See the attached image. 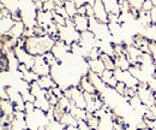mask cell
Instances as JSON below:
<instances>
[{
  "label": "cell",
  "mask_w": 156,
  "mask_h": 130,
  "mask_svg": "<svg viewBox=\"0 0 156 130\" xmlns=\"http://www.w3.org/2000/svg\"><path fill=\"white\" fill-rule=\"evenodd\" d=\"M55 40L51 35L44 36H33L25 39V50L31 56H43L47 52H51L55 45Z\"/></svg>",
  "instance_id": "1"
},
{
  "label": "cell",
  "mask_w": 156,
  "mask_h": 130,
  "mask_svg": "<svg viewBox=\"0 0 156 130\" xmlns=\"http://www.w3.org/2000/svg\"><path fill=\"white\" fill-rule=\"evenodd\" d=\"M138 20L140 22V24L142 25H144V27H151L153 25V20H151V15H150V12H148V11H143V10H140L139 11V17H138Z\"/></svg>",
  "instance_id": "21"
},
{
  "label": "cell",
  "mask_w": 156,
  "mask_h": 130,
  "mask_svg": "<svg viewBox=\"0 0 156 130\" xmlns=\"http://www.w3.org/2000/svg\"><path fill=\"white\" fill-rule=\"evenodd\" d=\"M79 89L83 92V93H89V94H98L96 88L94 87V84L91 83V81L89 80L88 74L82 76L80 81H79V84H78Z\"/></svg>",
  "instance_id": "7"
},
{
  "label": "cell",
  "mask_w": 156,
  "mask_h": 130,
  "mask_svg": "<svg viewBox=\"0 0 156 130\" xmlns=\"http://www.w3.org/2000/svg\"><path fill=\"white\" fill-rule=\"evenodd\" d=\"M150 15H151V20H153V25H156V7H154L151 11H150Z\"/></svg>",
  "instance_id": "30"
},
{
  "label": "cell",
  "mask_w": 156,
  "mask_h": 130,
  "mask_svg": "<svg viewBox=\"0 0 156 130\" xmlns=\"http://www.w3.org/2000/svg\"><path fill=\"white\" fill-rule=\"evenodd\" d=\"M87 123L89 124V127L93 130H98V124H100V118H98L94 113L88 112V114H87Z\"/></svg>",
  "instance_id": "22"
},
{
  "label": "cell",
  "mask_w": 156,
  "mask_h": 130,
  "mask_svg": "<svg viewBox=\"0 0 156 130\" xmlns=\"http://www.w3.org/2000/svg\"><path fill=\"white\" fill-rule=\"evenodd\" d=\"M106 10L108 13H114V15H119L121 13V9H120V2L119 0H102Z\"/></svg>",
  "instance_id": "13"
},
{
  "label": "cell",
  "mask_w": 156,
  "mask_h": 130,
  "mask_svg": "<svg viewBox=\"0 0 156 130\" xmlns=\"http://www.w3.org/2000/svg\"><path fill=\"white\" fill-rule=\"evenodd\" d=\"M78 129L79 130H93L89 124L87 123V121H78Z\"/></svg>",
  "instance_id": "28"
},
{
  "label": "cell",
  "mask_w": 156,
  "mask_h": 130,
  "mask_svg": "<svg viewBox=\"0 0 156 130\" xmlns=\"http://www.w3.org/2000/svg\"><path fill=\"white\" fill-rule=\"evenodd\" d=\"M122 1H125V0H119V2H122Z\"/></svg>",
  "instance_id": "34"
},
{
  "label": "cell",
  "mask_w": 156,
  "mask_h": 130,
  "mask_svg": "<svg viewBox=\"0 0 156 130\" xmlns=\"http://www.w3.org/2000/svg\"><path fill=\"white\" fill-rule=\"evenodd\" d=\"M13 51H15V54H16V57L18 58V60H20V64L25 65V66H27L28 69H30V70L34 68V64H35V57L31 56L30 53H28L25 48L16 47Z\"/></svg>",
  "instance_id": "3"
},
{
  "label": "cell",
  "mask_w": 156,
  "mask_h": 130,
  "mask_svg": "<svg viewBox=\"0 0 156 130\" xmlns=\"http://www.w3.org/2000/svg\"><path fill=\"white\" fill-rule=\"evenodd\" d=\"M1 6L6 7L9 11L13 13H17V12H20V1L18 0H1Z\"/></svg>",
  "instance_id": "16"
},
{
  "label": "cell",
  "mask_w": 156,
  "mask_h": 130,
  "mask_svg": "<svg viewBox=\"0 0 156 130\" xmlns=\"http://www.w3.org/2000/svg\"><path fill=\"white\" fill-rule=\"evenodd\" d=\"M115 127V118L112 112H108L106 116L100 118V124L98 130H114Z\"/></svg>",
  "instance_id": "6"
},
{
  "label": "cell",
  "mask_w": 156,
  "mask_h": 130,
  "mask_svg": "<svg viewBox=\"0 0 156 130\" xmlns=\"http://www.w3.org/2000/svg\"><path fill=\"white\" fill-rule=\"evenodd\" d=\"M53 20L59 27H65L66 25V18L62 17L61 15L57 13V12H54V11H53Z\"/></svg>",
  "instance_id": "23"
},
{
  "label": "cell",
  "mask_w": 156,
  "mask_h": 130,
  "mask_svg": "<svg viewBox=\"0 0 156 130\" xmlns=\"http://www.w3.org/2000/svg\"><path fill=\"white\" fill-rule=\"evenodd\" d=\"M60 123H61L64 127H71V125L78 127V121L69 111H66L64 113V116H62L61 119H60Z\"/></svg>",
  "instance_id": "17"
},
{
  "label": "cell",
  "mask_w": 156,
  "mask_h": 130,
  "mask_svg": "<svg viewBox=\"0 0 156 130\" xmlns=\"http://www.w3.org/2000/svg\"><path fill=\"white\" fill-rule=\"evenodd\" d=\"M25 29H27V27H25V24L23 23V20H20V22H16L15 23V25L11 28V30L7 33V34H5V35H9V36L13 37V39H20V37H23L24 35V32H25Z\"/></svg>",
  "instance_id": "9"
},
{
  "label": "cell",
  "mask_w": 156,
  "mask_h": 130,
  "mask_svg": "<svg viewBox=\"0 0 156 130\" xmlns=\"http://www.w3.org/2000/svg\"><path fill=\"white\" fill-rule=\"evenodd\" d=\"M36 82H37V84L42 89H46V91L52 89V88L58 86V83L53 80L52 76H41V77H39V80Z\"/></svg>",
  "instance_id": "12"
},
{
  "label": "cell",
  "mask_w": 156,
  "mask_h": 130,
  "mask_svg": "<svg viewBox=\"0 0 156 130\" xmlns=\"http://www.w3.org/2000/svg\"><path fill=\"white\" fill-rule=\"evenodd\" d=\"M115 91H117V93L119 95H121V96H125V94H126V91H127V86L125 84V83H122V82H118L117 87L114 88Z\"/></svg>",
  "instance_id": "25"
},
{
  "label": "cell",
  "mask_w": 156,
  "mask_h": 130,
  "mask_svg": "<svg viewBox=\"0 0 156 130\" xmlns=\"http://www.w3.org/2000/svg\"><path fill=\"white\" fill-rule=\"evenodd\" d=\"M127 1H129V4H130L131 9H135L137 11H140L145 0H127Z\"/></svg>",
  "instance_id": "24"
},
{
  "label": "cell",
  "mask_w": 156,
  "mask_h": 130,
  "mask_svg": "<svg viewBox=\"0 0 156 130\" xmlns=\"http://www.w3.org/2000/svg\"><path fill=\"white\" fill-rule=\"evenodd\" d=\"M100 59L102 60V63H103V65H105L106 70H111V71H114V70L117 69V65H115L114 58H112L111 56L102 53V54H101V57H100Z\"/></svg>",
  "instance_id": "18"
},
{
  "label": "cell",
  "mask_w": 156,
  "mask_h": 130,
  "mask_svg": "<svg viewBox=\"0 0 156 130\" xmlns=\"http://www.w3.org/2000/svg\"><path fill=\"white\" fill-rule=\"evenodd\" d=\"M72 22L75 24V28L77 29L79 33H84L87 30H89V25H90V18L88 16H83V15H76Z\"/></svg>",
  "instance_id": "5"
},
{
  "label": "cell",
  "mask_w": 156,
  "mask_h": 130,
  "mask_svg": "<svg viewBox=\"0 0 156 130\" xmlns=\"http://www.w3.org/2000/svg\"><path fill=\"white\" fill-rule=\"evenodd\" d=\"M102 81L105 82V84L109 88H115L118 84V78L114 75V71H111V70H105V72L101 76Z\"/></svg>",
  "instance_id": "11"
},
{
  "label": "cell",
  "mask_w": 156,
  "mask_h": 130,
  "mask_svg": "<svg viewBox=\"0 0 156 130\" xmlns=\"http://www.w3.org/2000/svg\"><path fill=\"white\" fill-rule=\"evenodd\" d=\"M64 7H65V10H66L69 17L71 19L73 18L76 15H78V6L73 0L67 1V2H64Z\"/></svg>",
  "instance_id": "20"
},
{
  "label": "cell",
  "mask_w": 156,
  "mask_h": 130,
  "mask_svg": "<svg viewBox=\"0 0 156 130\" xmlns=\"http://www.w3.org/2000/svg\"><path fill=\"white\" fill-rule=\"evenodd\" d=\"M37 130H47V128H46V127H41V128H39Z\"/></svg>",
  "instance_id": "32"
},
{
  "label": "cell",
  "mask_w": 156,
  "mask_h": 130,
  "mask_svg": "<svg viewBox=\"0 0 156 130\" xmlns=\"http://www.w3.org/2000/svg\"><path fill=\"white\" fill-rule=\"evenodd\" d=\"M140 130H151V129H149V128H145V129H140Z\"/></svg>",
  "instance_id": "33"
},
{
  "label": "cell",
  "mask_w": 156,
  "mask_h": 130,
  "mask_svg": "<svg viewBox=\"0 0 156 130\" xmlns=\"http://www.w3.org/2000/svg\"><path fill=\"white\" fill-rule=\"evenodd\" d=\"M93 7H94V17L98 19V22L107 24L108 23V12H107L102 0H95Z\"/></svg>",
  "instance_id": "4"
},
{
  "label": "cell",
  "mask_w": 156,
  "mask_h": 130,
  "mask_svg": "<svg viewBox=\"0 0 156 130\" xmlns=\"http://www.w3.org/2000/svg\"><path fill=\"white\" fill-rule=\"evenodd\" d=\"M88 66H89L90 71H93L94 74H98V76H102V74L106 70V68L100 58L98 59H88Z\"/></svg>",
  "instance_id": "10"
},
{
  "label": "cell",
  "mask_w": 156,
  "mask_h": 130,
  "mask_svg": "<svg viewBox=\"0 0 156 130\" xmlns=\"http://www.w3.org/2000/svg\"><path fill=\"white\" fill-rule=\"evenodd\" d=\"M150 53L154 58V61L156 63V41H151L150 42Z\"/></svg>",
  "instance_id": "29"
},
{
  "label": "cell",
  "mask_w": 156,
  "mask_h": 130,
  "mask_svg": "<svg viewBox=\"0 0 156 130\" xmlns=\"http://www.w3.org/2000/svg\"><path fill=\"white\" fill-rule=\"evenodd\" d=\"M69 112H70L77 121H87V114H88L87 110H83V109L77 107L72 101H71V104H70Z\"/></svg>",
  "instance_id": "14"
},
{
  "label": "cell",
  "mask_w": 156,
  "mask_h": 130,
  "mask_svg": "<svg viewBox=\"0 0 156 130\" xmlns=\"http://www.w3.org/2000/svg\"><path fill=\"white\" fill-rule=\"evenodd\" d=\"M15 20L11 18V17H1V35H5L7 34L11 28L15 25Z\"/></svg>",
  "instance_id": "19"
},
{
  "label": "cell",
  "mask_w": 156,
  "mask_h": 130,
  "mask_svg": "<svg viewBox=\"0 0 156 130\" xmlns=\"http://www.w3.org/2000/svg\"><path fill=\"white\" fill-rule=\"evenodd\" d=\"M114 61H115L117 68L121 69L122 71H127V70H130V68H131V63L129 61L126 53L120 57H115V58H114Z\"/></svg>",
  "instance_id": "15"
},
{
  "label": "cell",
  "mask_w": 156,
  "mask_h": 130,
  "mask_svg": "<svg viewBox=\"0 0 156 130\" xmlns=\"http://www.w3.org/2000/svg\"><path fill=\"white\" fill-rule=\"evenodd\" d=\"M64 130H79V129H78V127H73V125H71V127H65V129Z\"/></svg>",
  "instance_id": "31"
},
{
  "label": "cell",
  "mask_w": 156,
  "mask_h": 130,
  "mask_svg": "<svg viewBox=\"0 0 156 130\" xmlns=\"http://www.w3.org/2000/svg\"><path fill=\"white\" fill-rule=\"evenodd\" d=\"M31 70L40 77L41 76H49L52 74V68L48 65V63L46 61L43 56L35 57V64H34V68Z\"/></svg>",
  "instance_id": "2"
},
{
  "label": "cell",
  "mask_w": 156,
  "mask_h": 130,
  "mask_svg": "<svg viewBox=\"0 0 156 130\" xmlns=\"http://www.w3.org/2000/svg\"><path fill=\"white\" fill-rule=\"evenodd\" d=\"M88 77H89V80L91 81V83L94 84V87L96 88V91H98V94H103L105 93V91L107 89V86L105 84V82L102 81V78H101V76H98V74H94L93 71H88Z\"/></svg>",
  "instance_id": "8"
},
{
  "label": "cell",
  "mask_w": 156,
  "mask_h": 130,
  "mask_svg": "<svg viewBox=\"0 0 156 130\" xmlns=\"http://www.w3.org/2000/svg\"><path fill=\"white\" fill-rule=\"evenodd\" d=\"M55 2L54 0H47L43 4V11H54L55 10Z\"/></svg>",
  "instance_id": "26"
},
{
  "label": "cell",
  "mask_w": 156,
  "mask_h": 130,
  "mask_svg": "<svg viewBox=\"0 0 156 130\" xmlns=\"http://www.w3.org/2000/svg\"><path fill=\"white\" fill-rule=\"evenodd\" d=\"M153 9H154V5H153L151 0H145V1H144V4H143L142 10H143V11H148V12H150Z\"/></svg>",
  "instance_id": "27"
}]
</instances>
